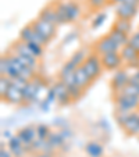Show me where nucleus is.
<instances>
[{"mask_svg":"<svg viewBox=\"0 0 139 157\" xmlns=\"http://www.w3.org/2000/svg\"><path fill=\"white\" fill-rule=\"evenodd\" d=\"M129 75H131L129 72L124 68L117 70V71L114 72V75H113L111 81H110V88H111L113 92L114 93L121 92L122 88L129 82Z\"/></svg>","mask_w":139,"mask_h":157,"instance_id":"obj_7","label":"nucleus"},{"mask_svg":"<svg viewBox=\"0 0 139 157\" xmlns=\"http://www.w3.org/2000/svg\"><path fill=\"white\" fill-rule=\"evenodd\" d=\"M31 25H32L33 29L38 33H42V35L48 36L49 39H53L57 33V25L52 24V22H48V21H43V20H41V18H36L35 21H32Z\"/></svg>","mask_w":139,"mask_h":157,"instance_id":"obj_9","label":"nucleus"},{"mask_svg":"<svg viewBox=\"0 0 139 157\" xmlns=\"http://www.w3.org/2000/svg\"><path fill=\"white\" fill-rule=\"evenodd\" d=\"M107 20V13L106 11H102V13H98L95 15V18L92 20V24H91V28L92 29H99L102 25L106 22Z\"/></svg>","mask_w":139,"mask_h":157,"instance_id":"obj_25","label":"nucleus"},{"mask_svg":"<svg viewBox=\"0 0 139 157\" xmlns=\"http://www.w3.org/2000/svg\"><path fill=\"white\" fill-rule=\"evenodd\" d=\"M107 35H109L115 43L118 44L120 49L124 48L125 44H128V40H129V35H127V33L121 32V31H118V29H115V28H111Z\"/></svg>","mask_w":139,"mask_h":157,"instance_id":"obj_17","label":"nucleus"},{"mask_svg":"<svg viewBox=\"0 0 139 157\" xmlns=\"http://www.w3.org/2000/svg\"><path fill=\"white\" fill-rule=\"evenodd\" d=\"M2 100L6 101V103H9V104H14V106L25 104L22 89L18 88V86H15V85H13V83H11V86H10V89L6 92V95L2 98Z\"/></svg>","mask_w":139,"mask_h":157,"instance_id":"obj_11","label":"nucleus"},{"mask_svg":"<svg viewBox=\"0 0 139 157\" xmlns=\"http://www.w3.org/2000/svg\"><path fill=\"white\" fill-rule=\"evenodd\" d=\"M113 28L121 31V32L127 33V35H131L132 33V22L131 20H125V18H115L114 24H113Z\"/></svg>","mask_w":139,"mask_h":157,"instance_id":"obj_19","label":"nucleus"},{"mask_svg":"<svg viewBox=\"0 0 139 157\" xmlns=\"http://www.w3.org/2000/svg\"><path fill=\"white\" fill-rule=\"evenodd\" d=\"M122 129L128 135H139V113L138 111H132V113L128 114V118L125 121Z\"/></svg>","mask_w":139,"mask_h":157,"instance_id":"obj_14","label":"nucleus"},{"mask_svg":"<svg viewBox=\"0 0 139 157\" xmlns=\"http://www.w3.org/2000/svg\"><path fill=\"white\" fill-rule=\"evenodd\" d=\"M74 75H75V83H77L79 88H82L83 90H85L86 88H89V86L92 85V82H93V79L88 75V72L83 70L82 65H79V67L75 70Z\"/></svg>","mask_w":139,"mask_h":157,"instance_id":"obj_16","label":"nucleus"},{"mask_svg":"<svg viewBox=\"0 0 139 157\" xmlns=\"http://www.w3.org/2000/svg\"><path fill=\"white\" fill-rule=\"evenodd\" d=\"M128 44H131L132 48H135L136 50L139 52V31L131 33V35H129V40H128Z\"/></svg>","mask_w":139,"mask_h":157,"instance_id":"obj_32","label":"nucleus"},{"mask_svg":"<svg viewBox=\"0 0 139 157\" xmlns=\"http://www.w3.org/2000/svg\"><path fill=\"white\" fill-rule=\"evenodd\" d=\"M138 10L139 7L131 6V4H127V3L115 4V15L118 18H125V20L132 21V18H135L136 14H138Z\"/></svg>","mask_w":139,"mask_h":157,"instance_id":"obj_13","label":"nucleus"},{"mask_svg":"<svg viewBox=\"0 0 139 157\" xmlns=\"http://www.w3.org/2000/svg\"><path fill=\"white\" fill-rule=\"evenodd\" d=\"M54 7L59 14V20L61 25L68 24V22H75L81 17V6L75 0H59L54 2Z\"/></svg>","mask_w":139,"mask_h":157,"instance_id":"obj_1","label":"nucleus"},{"mask_svg":"<svg viewBox=\"0 0 139 157\" xmlns=\"http://www.w3.org/2000/svg\"><path fill=\"white\" fill-rule=\"evenodd\" d=\"M54 125H56V127H59L60 129H61V128L70 127V125H68V122L65 121L64 118H56V120H54Z\"/></svg>","mask_w":139,"mask_h":157,"instance_id":"obj_37","label":"nucleus"},{"mask_svg":"<svg viewBox=\"0 0 139 157\" xmlns=\"http://www.w3.org/2000/svg\"><path fill=\"white\" fill-rule=\"evenodd\" d=\"M82 67L93 81L98 79V78L102 75L103 70H104L100 56H99L98 53H95V52H92V53L88 54V57H86V60L83 61Z\"/></svg>","mask_w":139,"mask_h":157,"instance_id":"obj_3","label":"nucleus"},{"mask_svg":"<svg viewBox=\"0 0 139 157\" xmlns=\"http://www.w3.org/2000/svg\"><path fill=\"white\" fill-rule=\"evenodd\" d=\"M85 151L89 157H102L103 153H104V149L99 142H96V140H91V142L86 143Z\"/></svg>","mask_w":139,"mask_h":157,"instance_id":"obj_18","label":"nucleus"},{"mask_svg":"<svg viewBox=\"0 0 139 157\" xmlns=\"http://www.w3.org/2000/svg\"><path fill=\"white\" fill-rule=\"evenodd\" d=\"M2 136H3L4 139L10 140L13 136H14V135H13V133H11V131H10V129H4V131H3V133H2Z\"/></svg>","mask_w":139,"mask_h":157,"instance_id":"obj_40","label":"nucleus"},{"mask_svg":"<svg viewBox=\"0 0 139 157\" xmlns=\"http://www.w3.org/2000/svg\"><path fill=\"white\" fill-rule=\"evenodd\" d=\"M120 54L122 57V61L129 67H139V52L131 44H125L124 48L120 49Z\"/></svg>","mask_w":139,"mask_h":157,"instance_id":"obj_12","label":"nucleus"},{"mask_svg":"<svg viewBox=\"0 0 139 157\" xmlns=\"http://www.w3.org/2000/svg\"><path fill=\"white\" fill-rule=\"evenodd\" d=\"M9 70H10V57H9V54H4L0 59V74L7 75Z\"/></svg>","mask_w":139,"mask_h":157,"instance_id":"obj_30","label":"nucleus"},{"mask_svg":"<svg viewBox=\"0 0 139 157\" xmlns=\"http://www.w3.org/2000/svg\"><path fill=\"white\" fill-rule=\"evenodd\" d=\"M111 3H114V4H120V3H122L124 0H110Z\"/></svg>","mask_w":139,"mask_h":157,"instance_id":"obj_44","label":"nucleus"},{"mask_svg":"<svg viewBox=\"0 0 139 157\" xmlns=\"http://www.w3.org/2000/svg\"><path fill=\"white\" fill-rule=\"evenodd\" d=\"M99 125H100V127L103 128L104 131L107 129V131H109V132H110V125H109V121H107V120H102V121L99 122Z\"/></svg>","mask_w":139,"mask_h":157,"instance_id":"obj_41","label":"nucleus"},{"mask_svg":"<svg viewBox=\"0 0 139 157\" xmlns=\"http://www.w3.org/2000/svg\"><path fill=\"white\" fill-rule=\"evenodd\" d=\"M78 39V32H70L67 36L64 38V40H63V43H64V46H67V44L72 43L74 40H77Z\"/></svg>","mask_w":139,"mask_h":157,"instance_id":"obj_35","label":"nucleus"},{"mask_svg":"<svg viewBox=\"0 0 139 157\" xmlns=\"http://www.w3.org/2000/svg\"><path fill=\"white\" fill-rule=\"evenodd\" d=\"M17 135L20 136V139L22 140L28 154H31L32 153V143H33V140L38 138L36 127H33V125H27V127L21 128V129L17 132Z\"/></svg>","mask_w":139,"mask_h":157,"instance_id":"obj_6","label":"nucleus"},{"mask_svg":"<svg viewBox=\"0 0 139 157\" xmlns=\"http://www.w3.org/2000/svg\"><path fill=\"white\" fill-rule=\"evenodd\" d=\"M128 114H129V113H122V111H117V110H115V114H114V117H115V121H117V124H118L121 128L124 127L125 121H127V118H128Z\"/></svg>","mask_w":139,"mask_h":157,"instance_id":"obj_31","label":"nucleus"},{"mask_svg":"<svg viewBox=\"0 0 139 157\" xmlns=\"http://www.w3.org/2000/svg\"><path fill=\"white\" fill-rule=\"evenodd\" d=\"M48 142L50 143V146H52L53 149H61L63 146L67 143V140H65L64 138L61 136L60 131H57V132L52 131L50 135H49V138H48Z\"/></svg>","mask_w":139,"mask_h":157,"instance_id":"obj_20","label":"nucleus"},{"mask_svg":"<svg viewBox=\"0 0 139 157\" xmlns=\"http://www.w3.org/2000/svg\"><path fill=\"white\" fill-rule=\"evenodd\" d=\"M88 50L86 49H79V50H77L74 54L71 56V59H70V61H72L77 67H79V65L83 64V61L86 60V57H88Z\"/></svg>","mask_w":139,"mask_h":157,"instance_id":"obj_23","label":"nucleus"},{"mask_svg":"<svg viewBox=\"0 0 139 157\" xmlns=\"http://www.w3.org/2000/svg\"><path fill=\"white\" fill-rule=\"evenodd\" d=\"M52 88L54 89V92H56V98H57V103L60 104V106H68L70 103H72V98L71 95H70V92H68V86L65 85L63 81H57L56 83H54Z\"/></svg>","mask_w":139,"mask_h":157,"instance_id":"obj_10","label":"nucleus"},{"mask_svg":"<svg viewBox=\"0 0 139 157\" xmlns=\"http://www.w3.org/2000/svg\"><path fill=\"white\" fill-rule=\"evenodd\" d=\"M38 18H41V20H43V21H48V22H52V24L57 25V27L61 25L54 4H50V6H46L44 9H42V11L39 13V15H38Z\"/></svg>","mask_w":139,"mask_h":157,"instance_id":"obj_15","label":"nucleus"},{"mask_svg":"<svg viewBox=\"0 0 139 157\" xmlns=\"http://www.w3.org/2000/svg\"><path fill=\"white\" fill-rule=\"evenodd\" d=\"M28 43V48H29V50L32 52V54L36 57V59H42L43 57V53H44V46H42V44L36 43V42H27Z\"/></svg>","mask_w":139,"mask_h":157,"instance_id":"obj_26","label":"nucleus"},{"mask_svg":"<svg viewBox=\"0 0 139 157\" xmlns=\"http://www.w3.org/2000/svg\"><path fill=\"white\" fill-rule=\"evenodd\" d=\"M44 86H46V82H44L43 78H41V77H35L33 79L28 81L27 85L22 89L25 104L35 103V101L38 100V95H39V92H41V89H43Z\"/></svg>","mask_w":139,"mask_h":157,"instance_id":"obj_2","label":"nucleus"},{"mask_svg":"<svg viewBox=\"0 0 139 157\" xmlns=\"http://www.w3.org/2000/svg\"><path fill=\"white\" fill-rule=\"evenodd\" d=\"M60 133H61V136L64 138L65 140L71 139V138L74 136V133H72V131L70 129V127H67V128H61V129H60Z\"/></svg>","mask_w":139,"mask_h":157,"instance_id":"obj_36","label":"nucleus"},{"mask_svg":"<svg viewBox=\"0 0 139 157\" xmlns=\"http://www.w3.org/2000/svg\"><path fill=\"white\" fill-rule=\"evenodd\" d=\"M46 103H49V104H53V101H56L57 100V98H56V92H54V89L53 88H50L48 90V93H46V98L43 99Z\"/></svg>","mask_w":139,"mask_h":157,"instance_id":"obj_34","label":"nucleus"},{"mask_svg":"<svg viewBox=\"0 0 139 157\" xmlns=\"http://www.w3.org/2000/svg\"><path fill=\"white\" fill-rule=\"evenodd\" d=\"M27 157H36V156H35V154H32V153H31V154H28Z\"/></svg>","mask_w":139,"mask_h":157,"instance_id":"obj_45","label":"nucleus"},{"mask_svg":"<svg viewBox=\"0 0 139 157\" xmlns=\"http://www.w3.org/2000/svg\"><path fill=\"white\" fill-rule=\"evenodd\" d=\"M36 157H54L53 153H48V151H41V153H36Z\"/></svg>","mask_w":139,"mask_h":157,"instance_id":"obj_42","label":"nucleus"},{"mask_svg":"<svg viewBox=\"0 0 139 157\" xmlns=\"http://www.w3.org/2000/svg\"><path fill=\"white\" fill-rule=\"evenodd\" d=\"M11 86V78L6 75H0V98H3Z\"/></svg>","mask_w":139,"mask_h":157,"instance_id":"obj_28","label":"nucleus"},{"mask_svg":"<svg viewBox=\"0 0 139 157\" xmlns=\"http://www.w3.org/2000/svg\"><path fill=\"white\" fill-rule=\"evenodd\" d=\"M117 93H118V92H117ZM121 93L128 95V96H136V98H139V83L128 82L127 85L122 88Z\"/></svg>","mask_w":139,"mask_h":157,"instance_id":"obj_24","label":"nucleus"},{"mask_svg":"<svg viewBox=\"0 0 139 157\" xmlns=\"http://www.w3.org/2000/svg\"><path fill=\"white\" fill-rule=\"evenodd\" d=\"M107 2H109V0H86V3L89 4V7H91V9H95V10H99L103 6H106Z\"/></svg>","mask_w":139,"mask_h":157,"instance_id":"obj_33","label":"nucleus"},{"mask_svg":"<svg viewBox=\"0 0 139 157\" xmlns=\"http://www.w3.org/2000/svg\"><path fill=\"white\" fill-rule=\"evenodd\" d=\"M78 67L74 64L72 61H70L68 60L67 63H65L64 65L61 67V70H60V74H59V78L60 79H64V78H67V77H70V75H72L75 72V70H77Z\"/></svg>","mask_w":139,"mask_h":157,"instance_id":"obj_22","label":"nucleus"},{"mask_svg":"<svg viewBox=\"0 0 139 157\" xmlns=\"http://www.w3.org/2000/svg\"><path fill=\"white\" fill-rule=\"evenodd\" d=\"M35 38V29L31 24L25 25L22 29L20 31V40L22 42H32Z\"/></svg>","mask_w":139,"mask_h":157,"instance_id":"obj_21","label":"nucleus"},{"mask_svg":"<svg viewBox=\"0 0 139 157\" xmlns=\"http://www.w3.org/2000/svg\"><path fill=\"white\" fill-rule=\"evenodd\" d=\"M0 157H14V156H13V153L9 150V149L6 150L4 147H2L0 149Z\"/></svg>","mask_w":139,"mask_h":157,"instance_id":"obj_39","label":"nucleus"},{"mask_svg":"<svg viewBox=\"0 0 139 157\" xmlns=\"http://www.w3.org/2000/svg\"><path fill=\"white\" fill-rule=\"evenodd\" d=\"M95 53H98L99 56H103L107 53H113V52H120L118 44L115 43L109 35L102 36L99 40H96L95 48H93Z\"/></svg>","mask_w":139,"mask_h":157,"instance_id":"obj_5","label":"nucleus"},{"mask_svg":"<svg viewBox=\"0 0 139 157\" xmlns=\"http://www.w3.org/2000/svg\"><path fill=\"white\" fill-rule=\"evenodd\" d=\"M100 59H102V63H103V67L106 70H109V71H117L124 64L120 52H113V53L103 54V56H100Z\"/></svg>","mask_w":139,"mask_h":157,"instance_id":"obj_8","label":"nucleus"},{"mask_svg":"<svg viewBox=\"0 0 139 157\" xmlns=\"http://www.w3.org/2000/svg\"><path fill=\"white\" fill-rule=\"evenodd\" d=\"M129 82H133V83H139V67L129 75Z\"/></svg>","mask_w":139,"mask_h":157,"instance_id":"obj_38","label":"nucleus"},{"mask_svg":"<svg viewBox=\"0 0 139 157\" xmlns=\"http://www.w3.org/2000/svg\"><path fill=\"white\" fill-rule=\"evenodd\" d=\"M114 101H115V110L117 111L132 113L136 109H139V98H136V96H128L118 92V93H114Z\"/></svg>","mask_w":139,"mask_h":157,"instance_id":"obj_4","label":"nucleus"},{"mask_svg":"<svg viewBox=\"0 0 139 157\" xmlns=\"http://www.w3.org/2000/svg\"><path fill=\"white\" fill-rule=\"evenodd\" d=\"M122 3H127V4H131V6L139 7V0H124Z\"/></svg>","mask_w":139,"mask_h":157,"instance_id":"obj_43","label":"nucleus"},{"mask_svg":"<svg viewBox=\"0 0 139 157\" xmlns=\"http://www.w3.org/2000/svg\"><path fill=\"white\" fill-rule=\"evenodd\" d=\"M50 128L46 124H38L36 125V133H38V138L41 139H48L49 135H50Z\"/></svg>","mask_w":139,"mask_h":157,"instance_id":"obj_29","label":"nucleus"},{"mask_svg":"<svg viewBox=\"0 0 139 157\" xmlns=\"http://www.w3.org/2000/svg\"><path fill=\"white\" fill-rule=\"evenodd\" d=\"M68 92H70V95H71L72 100L77 101L79 100L81 98H82L83 95V89L79 88V86L77 85V83H72V85H68Z\"/></svg>","mask_w":139,"mask_h":157,"instance_id":"obj_27","label":"nucleus"}]
</instances>
